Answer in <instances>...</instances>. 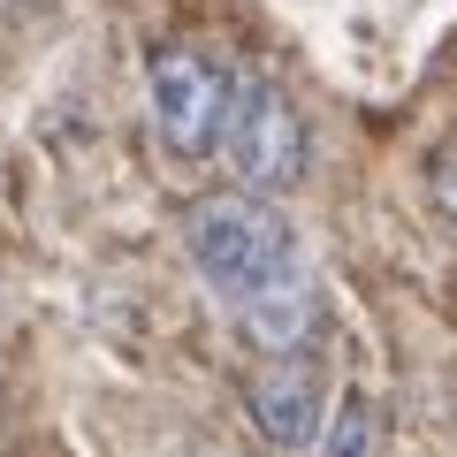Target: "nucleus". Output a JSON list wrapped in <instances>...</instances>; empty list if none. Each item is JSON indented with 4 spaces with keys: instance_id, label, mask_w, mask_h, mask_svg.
Masks as SVG:
<instances>
[{
    "instance_id": "5",
    "label": "nucleus",
    "mask_w": 457,
    "mask_h": 457,
    "mask_svg": "<svg viewBox=\"0 0 457 457\" xmlns=\"http://www.w3.org/2000/svg\"><path fill=\"white\" fill-rule=\"evenodd\" d=\"M366 442H374V411H366V396H359V389H343L336 404H328L320 457H366Z\"/></svg>"
},
{
    "instance_id": "3",
    "label": "nucleus",
    "mask_w": 457,
    "mask_h": 457,
    "mask_svg": "<svg viewBox=\"0 0 457 457\" xmlns=\"http://www.w3.org/2000/svg\"><path fill=\"white\" fill-rule=\"evenodd\" d=\"M221 153H228V176L245 183V191H290L297 176H305V114H297V99L282 92L275 77H245L237 84V99H228V130H221Z\"/></svg>"
},
{
    "instance_id": "6",
    "label": "nucleus",
    "mask_w": 457,
    "mask_h": 457,
    "mask_svg": "<svg viewBox=\"0 0 457 457\" xmlns=\"http://www.w3.org/2000/svg\"><path fill=\"white\" fill-rule=\"evenodd\" d=\"M427 191H435V206H442V221L457 228V153H442V161L427 168Z\"/></svg>"
},
{
    "instance_id": "4",
    "label": "nucleus",
    "mask_w": 457,
    "mask_h": 457,
    "mask_svg": "<svg viewBox=\"0 0 457 457\" xmlns=\"http://www.w3.org/2000/svg\"><path fill=\"white\" fill-rule=\"evenodd\" d=\"M245 411L275 450H312L328 427V389H320V366L312 351H275L245 374Z\"/></svg>"
},
{
    "instance_id": "1",
    "label": "nucleus",
    "mask_w": 457,
    "mask_h": 457,
    "mask_svg": "<svg viewBox=\"0 0 457 457\" xmlns=\"http://www.w3.org/2000/svg\"><path fill=\"white\" fill-rule=\"evenodd\" d=\"M183 252L191 267L228 297V305H252L260 290H275L282 275H297V245L290 221L267 206L260 191H206L183 206Z\"/></svg>"
},
{
    "instance_id": "2",
    "label": "nucleus",
    "mask_w": 457,
    "mask_h": 457,
    "mask_svg": "<svg viewBox=\"0 0 457 457\" xmlns=\"http://www.w3.org/2000/svg\"><path fill=\"white\" fill-rule=\"evenodd\" d=\"M228 69L198 46H161L145 69V107H153V137H161L168 161H206L221 153V130H228Z\"/></svg>"
}]
</instances>
